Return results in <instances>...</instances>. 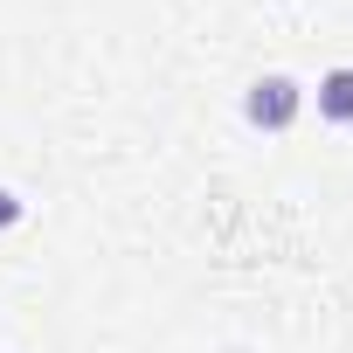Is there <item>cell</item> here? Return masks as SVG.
I'll list each match as a JSON object with an SVG mask.
<instances>
[{
	"label": "cell",
	"instance_id": "1",
	"mask_svg": "<svg viewBox=\"0 0 353 353\" xmlns=\"http://www.w3.org/2000/svg\"><path fill=\"white\" fill-rule=\"evenodd\" d=\"M305 111V83L284 77V70H263L250 90H243V125L250 132H291Z\"/></svg>",
	"mask_w": 353,
	"mask_h": 353
},
{
	"label": "cell",
	"instance_id": "2",
	"mask_svg": "<svg viewBox=\"0 0 353 353\" xmlns=\"http://www.w3.org/2000/svg\"><path fill=\"white\" fill-rule=\"evenodd\" d=\"M319 118L325 125H353V63H339V70L319 77Z\"/></svg>",
	"mask_w": 353,
	"mask_h": 353
},
{
	"label": "cell",
	"instance_id": "3",
	"mask_svg": "<svg viewBox=\"0 0 353 353\" xmlns=\"http://www.w3.org/2000/svg\"><path fill=\"white\" fill-rule=\"evenodd\" d=\"M21 215H28V201L14 188H0V229H21Z\"/></svg>",
	"mask_w": 353,
	"mask_h": 353
}]
</instances>
